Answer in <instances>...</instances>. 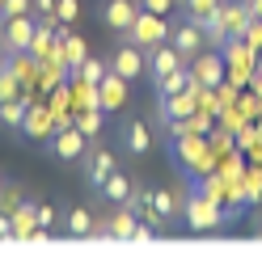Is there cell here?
I'll use <instances>...</instances> for the list:
<instances>
[{
	"label": "cell",
	"mask_w": 262,
	"mask_h": 253,
	"mask_svg": "<svg viewBox=\"0 0 262 253\" xmlns=\"http://www.w3.org/2000/svg\"><path fill=\"white\" fill-rule=\"evenodd\" d=\"M97 101H102L106 114L123 110V101H127V80H123L119 72H106L102 80H97Z\"/></svg>",
	"instance_id": "13"
},
{
	"label": "cell",
	"mask_w": 262,
	"mask_h": 253,
	"mask_svg": "<svg viewBox=\"0 0 262 253\" xmlns=\"http://www.w3.org/2000/svg\"><path fill=\"white\" fill-rule=\"evenodd\" d=\"M245 5H250V13H254V17H262V0H245Z\"/></svg>",
	"instance_id": "37"
},
{
	"label": "cell",
	"mask_w": 262,
	"mask_h": 253,
	"mask_svg": "<svg viewBox=\"0 0 262 253\" xmlns=\"http://www.w3.org/2000/svg\"><path fill=\"white\" fill-rule=\"evenodd\" d=\"M34 207H38V202L21 198L17 207L9 211V215H13V232H17V241H30V236H34V228H38V215H34Z\"/></svg>",
	"instance_id": "17"
},
{
	"label": "cell",
	"mask_w": 262,
	"mask_h": 253,
	"mask_svg": "<svg viewBox=\"0 0 262 253\" xmlns=\"http://www.w3.org/2000/svg\"><path fill=\"white\" fill-rule=\"evenodd\" d=\"M144 55H148V76H152V80H161V76H169L173 67H182V63H186L182 55H178V47H173V42H161V47H148V51H144Z\"/></svg>",
	"instance_id": "11"
},
{
	"label": "cell",
	"mask_w": 262,
	"mask_h": 253,
	"mask_svg": "<svg viewBox=\"0 0 262 253\" xmlns=\"http://www.w3.org/2000/svg\"><path fill=\"white\" fill-rule=\"evenodd\" d=\"M169 30H173V21H169V17H161V13H148V9H140V17L131 21V30L123 34V38L148 51V47H161V42H169Z\"/></svg>",
	"instance_id": "2"
},
{
	"label": "cell",
	"mask_w": 262,
	"mask_h": 253,
	"mask_svg": "<svg viewBox=\"0 0 262 253\" xmlns=\"http://www.w3.org/2000/svg\"><path fill=\"white\" fill-rule=\"evenodd\" d=\"M93 224H97V219H93L89 207H72L68 215H63V232H68V236H93Z\"/></svg>",
	"instance_id": "20"
},
{
	"label": "cell",
	"mask_w": 262,
	"mask_h": 253,
	"mask_svg": "<svg viewBox=\"0 0 262 253\" xmlns=\"http://www.w3.org/2000/svg\"><path fill=\"white\" fill-rule=\"evenodd\" d=\"M241 186H245V198L258 202V198H262V165L245 169V173H241Z\"/></svg>",
	"instance_id": "24"
},
{
	"label": "cell",
	"mask_w": 262,
	"mask_h": 253,
	"mask_svg": "<svg viewBox=\"0 0 262 253\" xmlns=\"http://www.w3.org/2000/svg\"><path fill=\"white\" fill-rule=\"evenodd\" d=\"M106 72H110V63H106V59H93V55H89V59H85V63H80V67H76V72H72V76H76L80 84H97V80H102Z\"/></svg>",
	"instance_id": "23"
},
{
	"label": "cell",
	"mask_w": 262,
	"mask_h": 253,
	"mask_svg": "<svg viewBox=\"0 0 262 253\" xmlns=\"http://www.w3.org/2000/svg\"><path fill=\"white\" fill-rule=\"evenodd\" d=\"M250 21H254V13H250L245 0H220V26H224L228 38H245Z\"/></svg>",
	"instance_id": "9"
},
{
	"label": "cell",
	"mask_w": 262,
	"mask_h": 253,
	"mask_svg": "<svg viewBox=\"0 0 262 253\" xmlns=\"http://www.w3.org/2000/svg\"><path fill=\"white\" fill-rule=\"evenodd\" d=\"M51 152H55L63 165H76V160L89 152V135L80 131L76 123H72V127H55V131H51Z\"/></svg>",
	"instance_id": "4"
},
{
	"label": "cell",
	"mask_w": 262,
	"mask_h": 253,
	"mask_svg": "<svg viewBox=\"0 0 262 253\" xmlns=\"http://www.w3.org/2000/svg\"><path fill=\"white\" fill-rule=\"evenodd\" d=\"M106 63H110V72H119L123 80H140L144 72H148V55H144V47L127 42V38L114 47V55H110Z\"/></svg>",
	"instance_id": "3"
},
{
	"label": "cell",
	"mask_w": 262,
	"mask_h": 253,
	"mask_svg": "<svg viewBox=\"0 0 262 253\" xmlns=\"http://www.w3.org/2000/svg\"><path fill=\"white\" fill-rule=\"evenodd\" d=\"M76 165L85 169V181L97 190V186H102V181L114 173V169H119V156H114L110 148H89V152H85V156H80Z\"/></svg>",
	"instance_id": "8"
},
{
	"label": "cell",
	"mask_w": 262,
	"mask_h": 253,
	"mask_svg": "<svg viewBox=\"0 0 262 253\" xmlns=\"http://www.w3.org/2000/svg\"><path fill=\"white\" fill-rule=\"evenodd\" d=\"M26 110H30V97H13V101H0V127L5 131H17L21 135V123H26Z\"/></svg>",
	"instance_id": "18"
},
{
	"label": "cell",
	"mask_w": 262,
	"mask_h": 253,
	"mask_svg": "<svg viewBox=\"0 0 262 253\" xmlns=\"http://www.w3.org/2000/svg\"><path fill=\"white\" fill-rule=\"evenodd\" d=\"M182 219H186L190 232H211V228H220L228 215H224V207H220L216 198L190 190V194H186V211H182Z\"/></svg>",
	"instance_id": "1"
},
{
	"label": "cell",
	"mask_w": 262,
	"mask_h": 253,
	"mask_svg": "<svg viewBox=\"0 0 262 253\" xmlns=\"http://www.w3.org/2000/svg\"><path fill=\"white\" fill-rule=\"evenodd\" d=\"M258 140H262V131H258V127H241V131H237V144H241L245 152H250Z\"/></svg>",
	"instance_id": "31"
},
{
	"label": "cell",
	"mask_w": 262,
	"mask_h": 253,
	"mask_svg": "<svg viewBox=\"0 0 262 253\" xmlns=\"http://www.w3.org/2000/svg\"><path fill=\"white\" fill-rule=\"evenodd\" d=\"M245 42H250L254 51H262V17H254L250 30H245Z\"/></svg>",
	"instance_id": "33"
},
{
	"label": "cell",
	"mask_w": 262,
	"mask_h": 253,
	"mask_svg": "<svg viewBox=\"0 0 262 253\" xmlns=\"http://www.w3.org/2000/svg\"><path fill=\"white\" fill-rule=\"evenodd\" d=\"M220 190H224V177H203V186H199V194L216 198V202H220Z\"/></svg>",
	"instance_id": "32"
},
{
	"label": "cell",
	"mask_w": 262,
	"mask_h": 253,
	"mask_svg": "<svg viewBox=\"0 0 262 253\" xmlns=\"http://www.w3.org/2000/svg\"><path fill=\"white\" fill-rule=\"evenodd\" d=\"M140 9H148V13H161V17H169L173 9H182V0H140Z\"/></svg>",
	"instance_id": "27"
},
{
	"label": "cell",
	"mask_w": 262,
	"mask_h": 253,
	"mask_svg": "<svg viewBox=\"0 0 262 253\" xmlns=\"http://www.w3.org/2000/svg\"><path fill=\"white\" fill-rule=\"evenodd\" d=\"M55 17H59V21H76V17H80V5H76V0H55Z\"/></svg>",
	"instance_id": "28"
},
{
	"label": "cell",
	"mask_w": 262,
	"mask_h": 253,
	"mask_svg": "<svg viewBox=\"0 0 262 253\" xmlns=\"http://www.w3.org/2000/svg\"><path fill=\"white\" fill-rule=\"evenodd\" d=\"M0 190H5V177H0Z\"/></svg>",
	"instance_id": "38"
},
{
	"label": "cell",
	"mask_w": 262,
	"mask_h": 253,
	"mask_svg": "<svg viewBox=\"0 0 262 253\" xmlns=\"http://www.w3.org/2000/svg\"><path fill=\"white\" fill-rule=\"evenodd\" d=\"M34 17H55V0H34Z\"/></svg>",
	"instance_id": "35"
},
{
	"label": "cell",
	"mask_w": 262,
	"mask_h": 253,
	"mask_svg": "<svg viewBox=\"0 0 262 253\" xmlns=\"http://www.w3.org/2000/svg\"><path fill=\"white\" fill-rule=\"evenodd\" d=\"M51 131H55V110H51V106H38V101H30L26 123H21V135H30V140H47Z\"/></svg>",
	"instance_id": "12"
},
{
	"label": "cell",
	"mask_w": 262,
	"mask_h": 253,
	"mask_svg": "<svg viewBox=\"0 0 262 253\" xmlns=\"http://www.w3.org/2000/svg\"><path fill=\"white\" fill-rule=\"evenodd\" d=\"M34 30H38V17H34V13H21V17L0 21V38H5V47L17 55V51H30V42H34Z\"/></svg>",
	"instance_id": "5"
},
{
	"label": "cell",
	"mask_w": 262,
	"mask_h": 253,
	"mask_svg": "<svg viewBox=\"0 0 262 253\" xmlns=\"http://www.w3.org/2000/svg\"><path fill=\"white\" fill-rule=\"evenodd\" d=\"M123 148L131 156H144V152L152 148V127L144 123V118H127L123 123Z\"/></svg>",
	"instance_id": "14"
},
{
	"label": "cell",
	"mask_w": 262,
	"mask_h": 253,
	"mask_svg": "<svg viewBox=\"0 0 262 253\" xmlns=\"http://www.w3.org/2000/svg\"><path fill=\"white\" fill-rule=\"evenodd\" d=\"M26 93V76L13 67V59L0 67V101H13V97H21Z\"/></svg>",
	"instance_id": "21"
},
{
	"label": "cell",
	"mask_w": 262,
	"mask_h": 253,
	"mask_svg": "<svg viewBox=\"0 0 262 253\" xmlns=\"http://www.w3.org/2000/svg\"><path fill=\"white\" fill-rule=\"evenodd\" d=\"M220 9V0H182V13L190 17V21H199V17H211Z\"/></svg>",
	"instance_id": "25"
},
{
	"label": "cell",
	"mask_w": 262,
	"mask_h": 253,
	"mask_svg": "<svg viewBox=\"0 0 262 253\" xmlns=\"http://www.w3.org/2000/svg\"><path fill=\"white\" fill-rule=\"evenodd\" d=\"M0 241H17V232H13V215L0 211Z\"/></svg>",
	"instance_id": "34"
},
{
	"label": "cell",
	"mask_w": 262,
	"mask_h": 253,
	"mask_svg": "<svg viewBox=\"0 0 262 253\" xmlns=\"http://www.w3.org/2000/svg\"><path fill=\"white\" fill-rule=\"evenodd\" d=\"M21 13H34V0H0V21L21 17Z\"/></svg>",
	"instance_id": "26"
},
{
	"label": "cell",
	"mask_w": 262,
	"mask_h": 253,
	"mask_svg": "<svg viewBox=\"0 0 262 253\" xmlns=\"http://www.w3.org/2000/svg\"><path fill=\"white\" fill-rule=\"evenodd\" d=\"M190 76L199 80V84H207V89H216V84L228 76V67H224V55H220L216 47H203L199 55L190 59Z\"/></svg>",
	"instance_id": "6"
},
{
	"label": "cell",
	"mask_w": 262,
	"mask_h": 253,
	"mask_svg": "<svg viewBox=\"0 0 262 253\" xmlns=\"http://www.w3.org/2000/svg\"><path fill=\"white\" fill-rule=\"evenodd\" d=\"M136 17H140V0H106V9H102V21L114 34H127Z\"/></svg>",
	"instance_id": "10"
},
{
	"label": "cell",
	"mask_w": 262,
	"mask_h": 253,
	"mask_svg": "<svg viewBox=\"0 0 262 253\" xmlns=\"http://www.w3.org/2000/svg\"><path fill=\"white\" fill-rule=\"evenodd\" d=\"M34 215H38V228H47V232L55 228V207H51V202H38Z\"/></svg>",
	"instance_id": "29"
},
{
	"label": "cell",
	"mask_w": 262,
	"mask_h": 253,
	"mask_svg": "<svg viewBox=\"0 0 262 253\" xmlns=\"http://www.w3.org/2000/svg\"><path fill=\"white\" fill-rule=\"evenodd\" d=\"M131 190H136V181H131L123 169H114V173H110L102 186H97V194H102L106 202H127V198H131Z\"/></svg>",
	"instance_id": "15"
},
{
	"label": "cell",
	"mask_w": 262,
	"mask_h": 253,
	"mask_svg": "<svg viewBox=\"0 0 262 253\" xmlns=\"http://www.w3.org/2000/svg\"><path fill=\"white\" fill-rule=\"evenodd\" d=\"M9 59H13V51H9V47H5V38H0V67H5V63H9Z\"/></svg>",
	"instance_id": "36"
},
{
	"label": "cell",
	"mask_w": 262,
	"mask_h": 253,
	"mask_svg": "<svg viewBox=\"0 0 262 253\" xmlns=\"http://www.w3.org/2000/svg\"><path fill=\"white\" fill-rule=\"evenodd\" d=\"M169 42L178 47V55H182L186 63H190V59H194V55H199V51L207 47V38H203V30L194 26L190 17H178V21H173V30H169Z\"/></svg>",
	"instance_id": "7"
},
{
	"label": "cell",
	"mask_w": 262,
	"mask_h": 253,
	"mask_svg": "<svg viewBox=\"0 0 262 253\" xmlns=\"http://www.w3.org/2000/svg\"><path fill=\"white\" fill-rule=\"evenodd\" d=\"M21 198H26L21 190H13V186H5V190H0V211H13V207L21 202Z\"/></svg>",
	"instance_id": "30"
},
{
	"label": "cell",
	"mask_w": 262,
	"mask_h": 253,
	"mask_svg": "<svg viewBox=\"0 0 262 253\" xmlns=\"http://www.w3.org/2000/svg\"><path fill=\"white\" fill-rule=\"evenodd\" d=\"M136 224H140V215L127 207V202H114V215H110V236L114 241H131V232H136Z\"/></svg>",
	"instance_id": "16"
},
{
	"label": "cell",
	"mask_w": 262,
	"mask_h": 253,
	"mask_svg": "<svg viewBox=\"0 0 262 253\" xmlns=\"http://www.w3.org/2000/svg\"><path fill=\"white\" fill-rule=\"evenodd\" d=\"M72 123H76L80 131H85L89 140H97V135H102V123H106V110H102V106H80Z\"/></svg>",
	"instance_id": "22"
},
{
	"label": "cell",
	"mask_w": 262,
	"mask_h": 253,
	"mask_svg": "<svg viewBox=\"0 0 262 253\" xmlns=\"http://www.w3.org/2000/svg\"><path fill=\"white\" fill-rule=\"evenodd\" d=\"M190 80H194V76H190V63H182V67H173L169 76H161V80H152V84H157V97H173V93H182Z\"/></svg>",
	"instance_id": "19"
}]
</instances>
